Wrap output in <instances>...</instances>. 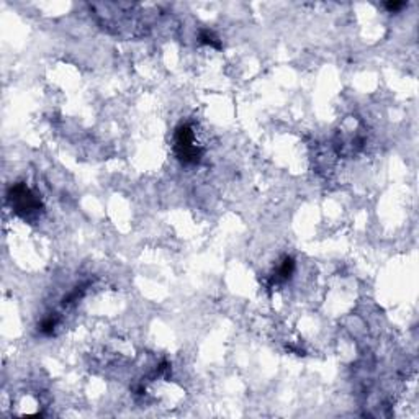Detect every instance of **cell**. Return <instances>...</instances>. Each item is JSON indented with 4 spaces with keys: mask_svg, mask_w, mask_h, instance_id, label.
<instances>
[{
    "mask_svg": "<svg viewBox=\"0 0 419 419\" xmlns=\"http://www.w3.org/2000/svg\"><path fill=\"white\" fill-rule=\"evenodd\" d=\"M175 143H177V153L178 157L183 162H195L198 161V156H200V149H198L194 144V131L192 128L183 125L177 129L175 134Z\"/></svg>",
    "mask_w": 419,
    "mask_h": 419,
    "instance_id": "cell-1",
    "label": "cell"
},
{
    "mask_svg": "<svg viewBox=\"0 0 419 419\" xmlns=\"http://www.w3.org/2000/svg\"><path fill=\"white\" fill-rule=\"evenodd\" d=\"M404 4H401V2H390V4H387V7L390 10H398V9H401Z\"/></svg>",
    "mask_w": 419,
    "mask_h": 419,
    "instance_id": "cell-2",
    "label": "cell"
}]
</instances>
